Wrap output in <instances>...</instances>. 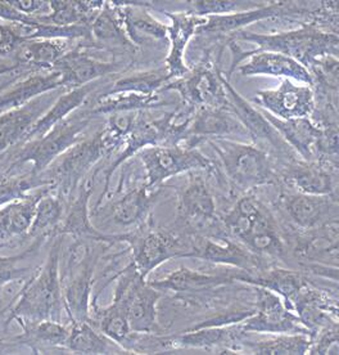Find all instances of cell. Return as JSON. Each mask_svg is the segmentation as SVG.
Returning a JSON list of instances; mask_svg holds the SVG:
<instances>
[{"label":"cell","mask_w":339,"mask_h":355,"mask_svg":"<svg viewBox=\"0 0 339 355\" xmlns=\"http://www.w3.org/2000/svg\"><path fill=\"white\" fill-rule=\"evenodd\" d=\"M18 71L28 73V70H26L25 67H22L21 64H18V63H16V64H10V66H1V67H0V75H4V73H18ZM12 83H13L12 80L7 81L6 84L0 85V93H3L4 90H7L9 85H12Z\"/></svg>","instance_id":"cell-51"},{"label":"cell","mask_w":339,"mask_h":355,"mask_svg":"<svg viewBox=\"0 0 339 355\" xmlns=\"http://www.w3.org/2000/svg\"><path fill=\"white\" fill-rule=\"evenodd\" d=\"M91 37L99 42L130 45L122 25L121 10L116 1H104L103 8L99 10L90 22Z\"/></svg>","instance_id":"cell-43"},{"label":"cell","mask_w":339,"mask_h":355,"mask_svg":"<svg viewBox=\"0 0 339 355\" xmlns=\"http://www.w3.org/2000/svg\"><path fill=\"white\" fill-rule=\"evenodd\" d=\"M338 324L318 331L311 338L309 354H339Z\"/></svg>","instance_id":"cell-47"},{"label":"cell","mask_w":339,"mask_h":355,"mask_svg":"<svg viewBox=\"0 0 339 355\" xmlns=\"http://www.w3.org/2000/svg\"><path fill=\"white\" fill-rule=\"evenodd\" d=\"M256 293V309L246 320L239 322L247 334H304L310 335L298 315L289 311L277 293L268 288L253 286Z\"/></svg>","instance_id":"cell-14"},{"label":"cell","mask_w":339,"mask_h":355,"mask_svg":"<svg viewBox=\"0 0 339 355\" xmlns=\"http://www.w3.org/2000/svg\"><path fill=\"white\" fill-rule=\"evenodd\" d=\"M0 21H8L10 25H24V26H35L40 24V18L26 16L17 9L10 7L6 0L0 1Z\"/></svg>","instance_id":"cell-49"},{"label":"cell","mask_w":339,"mask_h":355,"mask_svg":"<svg viewBox=\"0 0 339 355\" xmlns=\"http://www.w3.org/2000/svg\"><path fill=\"white\" fill-rule=\"evenodd\" d=\"M66 352L72 354H129L116 343L106 338L93 323H71L70 334L66 341Z\"/></svg>","instance_id":"cell-38"},{"label":"cell","mask_w":339,"mask_h":355,"mask_svg":"<svg viewBox=\"0 0 339 355\" xmlns=\"http://www.w3.org/2000/svg\"><path fill=\"white\" fill-rule=\"evenodd\" d=\"M120 69V63L104 62L91 57L80 49L68 51L55 64L53 71L62 78V89L68 92L94 81L102 80Z\"/></svg>","instance_id":"cell-25"},{"label":"cell","mask_w":339,"mask_h":355,"mask_svg":"<svg viewBox=\"0 0 339 355\" xmlns=\"http://www.w3.org/2000/svg\"><path fill=\"white\" fill-rule=\"evenodd\" d=\"M142 161L145 180L144 184L156 191L171 178L192 171H210L214 162L196 147L185 144H158L149 146L138 153Z\"/></svg>","instance_id":"cell-9"},{"label":"cell","mask_w":339,"mask_h":355,"mask_svg":"<svg viewBox=\"0 0 339 355\" xmlns=\"http://www.w3.org/2000/svg\"><path fill=\"white\" fill-rule=\"evenodd\" d=\"M66 202L55 189L43 196L36 205L34 220L27 232L28 237L34 240H52L55 237V231L62 222L63 215L66 211Z\"/></svg>","instance_id":"cell-40"},{"label":"cell","mask_w":339,"mask_h":355,"mask_svg":"<svg viewBox=\"0 0 339 355\" xmlns=\"http://www.w3.org/2000/svg\"><path fill=\"white\" fill-rule=\"evenodd\" d=\"M338 165L325 161H304L292 159L286 161L277 177L289 191L313 196H337Z\"/></svg>","instance_id":"cell-18"},{"label":"cell","mask_w":339,"mask_h":355,"mask_svg":"<svg viewBox=\"0 0 339 355\" xmlns=\"http://www.w3.org/2000/svg\"><path fill=\"white\" fill-rule=\"evenodd\" d=\"M241 269H234L228 273H203L187 266H180L175 272L170 273L162 279L149 281L151 286L161 293H201L214 287L230 284L237 281Z\"/></svg>","instance_id":"cell-31"},{"label":"cell","mask_w":339,"mask_h":355,"mask_svg":"<svg viewBox=\"0 0 339 355\" xmlns=\"http://www.w3.org/2000/svg\"><path fill=\"white\" fill-rule=\"evenodd\" d=\"M95 174L89 175L82 180L76 195L68 202V207L64 211L62 222L59 223L55 231V237L72 236L73 239L103 241L112 245L121 242V234H103L94 228L90 219L89 201L94 188Z\"/></svg>","instance_id":"cell-21"},{"label":"cell","mask_w":339,"mask_h":355,"mask_svg":"<svg viewBox=\"0 0 339 355\" xmlns=\"http://www.w3.org/2000/svg\"><path fill=\"white\" fill-rule=\"evenodd\" d=\"M311 338L304 334H279L266 340L250 341L248 336L243 340L241 353L259 355H304L309 354Z\"/></svg>","instance_id":"cell-39"},{"label":"cell","mask_w":339,"mask_h":355,"mask_svg":"<svg viewBox=\"0 0 339 355\" xmlns=\"http://www.w3.org/2000/svg\"><path fill=\"white\" fill-rule=\"evenodd\" d=\"M102 84H103L102 80L94 81V83L86 84V85H82L80 88L72 89V90L64 92V93L62 92L54 101L52 107L33 126L30 133L27 134L24 144L43 137L53 126L59 124L68 116H71L73 112H76L86 102V99L93 94V92L97 90Z\"/></svg>","instance_id":"cell-32"},{"label":"cell","mask_w":339,"mask_h":355,"mask_svg":"<svg viewBox=\"0 0 339 355\" xmlns=\"http://www.w3.org/2000/svg\"><path fill=\"white\" fill-rule=\"evenodd\" d=\"M297 12H300V4H295V1H273L270 4H261L257 8L250 10H241L226 16L207 17L205 24L199 27L198 33H207L214 35L238 33L253 22L292 15Z\"/></svg>","instance_id":"cell-27"},{"label":"cell","mask_w":339,"mask_h":355,"mask_svg":"<svg viewBox=\"0 0 339 355\" xmlns=\"http://www.w3.org/2000/svg\"><path fill=\"white\" fill-rule=\"evenodd\" d=\"M223 72L208 60L199 63L187 75L169 83L162 92H176L183 103L193 107L229 110V99L223 88Z\"/></svg>","instance_id":"cell-13"},{"label":"cell","mask_w":339,"mask_h":355,"mask_svg":"<svg viewBox=\"0 0 339 355\" xmlns=\"http://www.w3.org/2000/svg\"><path fill=\"white\" fill-rule=\"evenodd\" d=\"M24 335L18 340L30 347L43 345L52 349L66 350V341L70 334V327L63 326L62 322L55 320H16Z\"/></svg>","instance_id":"cell-42"},{"label":"cell","mask_w":339,"mask_h":355,"mask_svg":"<svg viewBox=\"0 0 339 355\" xmlns=\"http://www.w3.org/2000/svg\"><path fill=\"white\" fill-rule=\"evenodd\" d=\"M112 243L73 239L61 272L64 311L71 323L90 322L94 273L104 250Z\"/></svg>","instance_id":"cell-3"},{"label":"cell","mask_w":339,"mask_h":355,"mask_svg":"<svg viewBox=\"0 0 339 355\" xmlns=\"http://www.w3.org/2000/svg\"><path fill=\"white\" fill-rule=\"evenodd\" d=\"M113 279L117 281L113 300L124 308L131 331L143 335H161L157 309L161 291L144 279L131 264L117 273Z\"/></svg>","instance_id":"cell-7"},{"label":"cell","mask_w":339,"mask_h":355,"mask_svg":"<svg viewBox=\"0 0 339 355\" xmlns=\"http://www.w3.org/2000/svg\"><path fill=\"white\" fill-rule=\"evenodd\" d=\"M112 153V148L109 147L102 130H99L93 137L81 139L80 142L72 146L70 150L54 161L43 174L53 183L57 195L64 202H70L82 180L89 177L91 169L103 157Z\"/></svg>","instance_id":"cell-6"},{"label":"cell","mask_w":339,"mask_h":355,"mask_svg":"<svg viewBox=\"0 0 339 355\" xmlns=\"http://www.w3.org/2000/svg\"><path fill=\"white\" fill-rule=\"evenodd\" d=\"M54 189V186L43 187L22 200L0 206V240L27 234L34 220L39 200Z\"/></svg>","instance_id":"cell-35"},{"label":"cell","mask_w":339,"mask_h":355,"mask_svg":"<svg viewBox=\"0 0 339 355\" xmlns=\"http://www.w3.org/2000/svg\"><path fill=\"white\" fill-rule=\"evenodd\" d=\"M190 13L198 17H216V16H226L241 10H250L257 8L261 4L253 1H210V0H198L189 1Z\"/></svg>","instance_id":"cell-45"},{"label":"cell","mask_w":339,"mask_h":355,"mask_svg":"<svg viewBox=\"0 0 339 355\" xmlns=\"http://www.w3.org/2000/svg\"><path fill=\"white\" fill-rule=\"evenodd\" d=\"M170 105L161 93L157 94H138V93H115V94H98L94 105L89 108L90 115H115L121 112L148 111Z\"/></svg>","instance_id":"cell-37"},{"label":"cell","mask_w":339,"mask_h":355,"mask_svg":"<svg viewBox=\"0 0 339 355\" xmlns=\"http://www.w3.org/2000/svg\"><path fill=\"white\" fill-rule=\"evenodd\" d=\"M62 237H54L44 266L36 269L10 309V320H55L62 322L64 311L61 282Z\"/></svg>","instance_id":"cell-1"},{"label":"cell","mask_w":339,"mask_h":355,"mask_svg":"<svg viewBox=\"0 0 339 355\" xmlns=\"http://www.w3.org/2000/svg\"><path fill=\"white\" fill-rule=\"evenodd\" d=\"M232 53V70L226 76L229 79L235 67L241 76H271L297 81L313 88V75L304 64L284 54L268 51H241L234 42L230 43ZM230 80V79H229Z\"/></svg>","instance_id":"cell-12"},{"label":"cell","mask_w":339,"mask_h":355,"mask_svg":"<svg viewBox=\"0 0 339 355\" xmlns=\"http://www.w3.org/2000/svg\"><path fill=\"white\" fill-rule=\"evenodd\" d=\"M250 334L241 329L239 323L189 329L176 336L162 338L163 350L175 349H205L216 350L220 354H241L243 340Z\"/></svg>","instance_id":"cell-20"},{"label":"cell","mask_w":339,"mask_h":355,"mask_svg":"<svg viewBox=\"0 0 339 355\" xmlns=\"http://www.w3.org/2000/svg\"><path fill=\"white\" fill-rule=\"evenodd\" d=\"M121 242H125L131 251V266L144 279L154 269L172 259L187 258L189 237H178L172 232L153 228L147 223L133 232L122 233Z\"/></svg>","instance_id":"cell-10"},{"label":"cell","mask_w":339,"mask_h":355,"mask_svg":"<svg viewBox=\"0 0 339 355\" xmlns=\"http://www.w3.org/2000/svg\"><path fill=\"white\" fill-rule=\"evenodd\" d=\"M202 171L187 173V184L178 192V222L192 230V234L223 237L228 236L217 215L214 192Z\"/></svg>","instance_id":"cell-11"},{"label":"cell","mask_w":339,"mask_h":355,"mask_svg":"<svg viewBox=\"0 0 339 355\" xmlns=\"http://www.w3.org/2000/svg\"><path fill=\"white\" fill-rule=\"evenodd\" d=\"M205 142L217 156L225 175L235 189L250 192L255 188L275 184L279 180L275 161L257 144L230 138H216Z\"/></svg>","instance_id":"cell-4"},{"label":"cell","mask_w":339,"mask_h":355,"mask_svg":"<svg viewBox=\"0 0 339 355\" xmlns=\"http://www.w3.org/2000/svg\"><path fill=\"white\" fill-rule=\"evenodd\" d=\"M252 102L280 120L310 117L316 107L315 90L310 85H298L288 79H283L277 89L259 90Z\"/></svg>","instance_id":"cell-17"},{"label":"cell","mask_w":339,"mask_h":355,"mask_svg":"<svg viewBox=\"0 0 339 355\" xmlns=\"http://www.w3.org/2000/svg\"><path fill=\"white\" fill-rule=\"evenodd\" d=\"M338 228L337 220L316 230L301 232L295 237L292 251L316 266H338Z\"/></svg>","instance_id":"cell-28"},{"label":"cell","mask_w":339,"mask_h":355,"mask_svg":"<svg viewBox=\"0 0 339 355\" xmlns=\"http://www.w3.org/2000/svg\"><path fill=\"white\" fill-rule=\"evenodd\" d=\"M221 224L228 236L261 258H283L286 254V242L275 216L255 196L239 198L221 218Z\"/></svg>","instance_id":"cell-2"},{"label":"cell","mask_w":339,"mask_h":355,"mask_svg":"<svg viewBox=\"0 0 339 355\" xmlns=\"http://www.w3.org/2000/svg\"><path fill=\"white\" fill-rule=\"evenodd\" d=\"M66 92L63 89L49 92L40 97L30 101L26 105L7 111L0 115V152L9 147L25 142L27 134L52 107L58 96Z\"/></svg>","instance_id":"cell-22"},{"label":"cell","mask_w":339,"mask_h":355,"mask_svg":"<svg viewBox=\"0 0 339 355\" xmlns=\"http://www.w3.org/2000/svg\"><path fill=\"white\" fill-rule=\"evenodd\" d=\"M120 6L122 25L131 44H160L167 42L169 26L153 17L145 9L147 4L129 1H116Z\"/></svg>","instance_id":"cell-29"},{"label":"cell","mask_w":339,"mask_h":355,"mask_svg":"<svg viewBox=\"0 0 339 355\" xmlns=\"http://www.w3.org/2000/svg\"><path fill=\"white\" fill-rule=\"evenodd\" d=\"M68 51V42L63 39H33L21 45L15 55L18 64L28 71H53Z\"/></svg>","instance_id":"cell-36"},{"label":"cell","mask_w":339,"mask_h":355,"mask_svg":"<svg viewBox=\"0 0 339 355\" xmlns=\"http://www.w3.org/2000/svg\"><path fill=\"white\" fill-rule=\"evenodd\" d=\"M10 7L17 9L18 12L31 16L40 17L49 13V1L42 0H6Z\"/></svg>","instance_id":"cell-50"},{"label":"cell","mask_w":339,"mask_h":355,"mask_svg":"<svg viewBox=\"0 0 339 355\" xmlns=\"http://www.w3.org/2000/svg\"><path fill=\"white\" fill-rule=\"evenodd\" d=\"M171 24L167 28L169 54L165 61V67L172 80L185 76L190 71L185 62V51L192 37L198 33L199 27L205 22V18L198 17L190 12H165Z\"/></svg>","instance_id":"cell-24"},{"label":"cell","mask_w":339,"mask_h":355,"mask_svg":"<svg viewBox=\"0 0 339 355\" xmlns=\"http://www.w3.org/2000/svg\"><path fill=\"white\" fill-rule=\"evenodd\" d=\"M95 302L97 297L93 296L90 306V323H93L106 338L130 353V345L134 347L138 334L130 329L124 308L116 300H112V304L103 308L98 306Z\"/></svg>","instance_id":"cell-33"},{"label":"cell","mask_w":339,"mask_h":355,"mask_svg":"<svg viewBox=\"0 0 339 355\" xmlns=\"http://www.w3.org/2000/svg\"><path fill=\"white\" fill-rule=\"evenodd\" d=\"M172 81L165 64L157 69L147 71L134 72L124 78L117 79L100 94L115 93H138V94H157L161 93L165 87Z\"/></svg>","instance_id":"cell-41"},{"label":"cell","mask_w":339,"mask_h":355,"mask_svg":"<svg viewBox=\"0 0 339 355\" xmlns=\"http://www.w3.org/2000/svg\"><path fill=\"white\" fill-rule=\"evenodd\" d=\"M44 240H34L31 246L28 249L22 251L18 255L13 257H0V287L4 284L22 279L26 277L27 273L30 272V268L27 266H21V261L25 260L27 257L35 254L37 249L43 245Z\"/></svg>","instance_id":"cell-46"},{"label":"cell","mask_w":339,"mask_h":355,"mask_svg":"<svg viewBox=\"0 0 339 355\" xmlns=\"http://www.w3.org/2000/svg\"><path fill=\"white\" fill-rule=\"evenodd\" d=\"M187 259H198L219 266H232L241 270H257L264 268V258L253 254L229 236L208 237L192 234L189 237Z\"/></svg>","instance_id":"cell-19"},{"label":"cell","mask_w":339,"mask_h":355,"mask_svg":"<svg viewBox=\"0 0 339 355\" xmlns=\"http://www.w3.org/2000/svg\"><path fill=\"white\" fill-rule=\"evenodd\" d=\"M161 191V188L151 191L144 183L127 191L111 204L109 215L112 222L126 228L142 227L151 218L153 207L160 200Z\"/></svg>","instance_id":"cell-30"},{"label":"cell","mask_w":339,"mask_h":355,"mask_svg":"<svg viewBox=\"0 0 339 355\" xmlns=\"http://www.w3.org/2000/svg\"><path fill=\"white\" fill-rule=\"evenodd\" d=\"M259 110L297 156L304 161H318V142L325 124L318 123L311 117L280 120Z\"/></svg>","instance_id":"cell-26"},{"label":"cell","mask_w":339,"mask_h":355,"mask_svg":"<svg viewBox=\"0 0 339 355\" xmlns=\"http://www.w3.org/2000/svg\"><path fill=\"white\" fill-rule=\"evenodd\" d=\"M27 42L16 25L0 24V55L17 53L21 45Z\"/></svg>","instance_id":"cell-48"},{"label":"cell","mask_w":339,"mask_h":355,"mask_svg":"<svg viewBox=\"0 0 339 355\" xmlns=\"http://www.w3.org/2000/svg\"><path fill=\"white\" fill-rule=\"evenodd\" d=\"M54 186L44 174H28L26 177L6 178L0 182V206L22 200L43 187Z\"/></svg>","instance_id":"cell-44"},{"label":"cell","mask_w":339,"mask_h":355,"mask_svg":"<svg viewBox=\"0 0 339 355\" xmlns=\"http://www.w3.org/2000/svg\"><path fill=\"white\" fill-rule=\"evenodd\" d=\"M238 37L256 45V51H268L284 54L297 62L309 67L322 57H338V34L325 31L316 24L302 25L295 30L277 34H255L250 31H238Z\"/></svg>","instance_id":"cell-5"},{"label":"cell","mask_w":339,"mask_h":355,"mask_svg":"<svg viewBox=\"0 0 339 355\" xmlns=\"http://www.w3.org/2000/svg\"><path fill=\"white\" fill-rule=\"evenodd\" d=\"M221 76H223V88L229 99L230 112L243 125V128L248 134V138L253 139L256 144L262 148H265V146L268 144L273 151L277 153L279 156H282L283 159H286V161L298 157L265 119V116L261 114L259 108L241 97L230 84V80L226 78L225 73H221Z\"/></svg>","instance_id":"cell-15"},{"label":"cell","mask_w":339,"mask_h":355,"mask_svg":"<svg viewBox=\"0 0 339 355\" xmlns=\"http://www.w3.org/2000/svg\"><path fill=\"white\" fill-rule=\"evenodd\" d=\"M232 135L248 137L239 120L229 110L198 107L187 124L184 142L189 147H196L201 141L229 138Z\"/></svg>","instance_id":"cell-23"},{"label":"cell","mask_w":339,"mask_h":355,"mask_svg":"<svg viewBox=\"0 0 339 355\" xmlns=\"http://www.w3.org/2000/svg\"><path fill=\"white\" fill-rule=\"evenodd\" d=\"M58 89H62V78L58 71L34 72L33 75H27L25 79L1 93L0 115Z\"/></svg>","instance_id":"cell-34"},{"label":"cell","mask_w":339,"mask_h":355,"mask_svg":"<svg viewBox=\"0 0 339 355\" xmlns=\"http://www.w3.org/2000/svg\"><path fill=\"white\" fill-rule=\"evenodd\" d=\"M91 119L93 116L90 115L88 110L81 111L80 114L73 112L43 137L26 143L7 173L9 174L27 162L33 164L31 174L39 175L44 173L64 152L80 142L82 139L81 135L88 128Z\"/></svg>","instance_id":"cell-8"},{"label":"cell","mask_w":339,"mask_h":355,"mask_svg":"<svg viewBox=\"0 0 339 355\" xmlns=\"http://www.w3.org/2000/svg\"><path fill=\"white\" fill-rule=\"evenodd\" d=\"M277 206L301 232L311 231L339 219L337 196L304 195L293 191L282 192Z\"/></svg>","instance_id":"cell-16"}]
</instances>
